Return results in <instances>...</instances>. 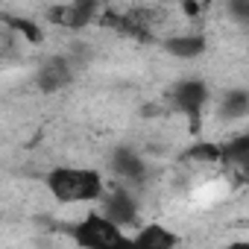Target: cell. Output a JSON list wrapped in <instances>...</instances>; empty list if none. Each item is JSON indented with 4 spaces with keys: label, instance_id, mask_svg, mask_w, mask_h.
Wrapping results in <instances>:
<instances>
[{
    "label": "cell",
    "instance_id": "obj_12",
    "mask_svg": "<svg viewBox=\"0 0 249 249\" xmlns=\"http://www.w3.org/2000/svg\"><path fill=\"white\" fill-rule=\"evenodd\" d=\"M185 159L196 161V164H223V144H211V141H199L194 144Z\"/></svg>",
    "mask_w": 249,
    "mask_h": 249
},
{
    "label": "cell",
    "instance_id": "obj_14",
    "mask_svg": "<svg viewBox=\"0 0 249 249\" xmlns=\"http://www.w3.org/2000/svg\"><path fill=\"white\" fill-rule=\"evenodd\" d=\"M223 249H249V240H231V243H226Z\"/></svg>",
    "mask_w": 249,
    "mask_h": 249
},
{
    "label": "cell",
    "instance_id": "obj_13",
    "mask_svg": "<svg viewBox=\"0 0 249 249\" xmlns=\"http://www.w3.org/2000/svg\"><path fill=\"white\" fill-rule=\"evenodd\" d=\"M226 12L237 21V24H249V0H231L226 6Z\"/></svg>",
    "mask_w": 249,
    "mask_h": 249
},
{
    "label": "cell",
    "instance_id": "obj_7",
    "mask_svg": "<svg viewBox=\"0 0 249 249\" xmlns=\"http://www.w3.org/2000/svg\"><path fill=\"white\" fill-rule=\"evenodd\" d=\"M108 161H111L114 176H117L123 185H144V182H147L150 167H147V161H144L132 147H117Z\"/></svg>",
    "mask_w": 249,
    "mask_h": 249
},
{
    "label": "cell",
    "instance_id": "obj_4",
    "mask_svg": "<svg viewBox=\"0 0 249 249\" xmlns=\"http://www.w3.org/2000/svg\"><path fill=\"white\" fill-rule=\"evenodd\" d=\"M138 196L129 185H114L106 191L103 202H100V214H106L111 223H117L120 229H126L138 220Z\"/></svg>",
    "mask_w": 249,
    "mask_h": 249
},
{
    "label": "cell",
    "instance_id": "obj_8",
    "mask_svg": "<svg viewBox=\"0 0 249 249\" xmlns=\"http://www.w3.org/2000/svg\"><path fill=\"white\" fill-rule=\"evenodd\" d=\"M179 234L164 223H144L132 234V249H176Z\"/></svg>",
    "mask_w": 249,
    "mask_h": 249
},
{
    "label": "cell",
    "instance_id": "obj_6",
    "mask_svg": "<svg viewBox=\"0 0 249 249\" xmlns=\"http://www.w3.org/2000/svg\"><path fill=\"white\" fill-rule=\"evenodd\" d=\"M100 6L97 3H62L47 9V21L59 30H85L88 24L97 21Z\"/></svg>",
    "mask_w": 249,
    "mask_h": 249
},
{
    "label": "cell",
    "instance_id": "obj_10",
    "mask_svg": "<svg viewBox=\"0 0 249 249\" xmlns=\"http://www.w3.org/2000/svg\"><path fill=\"white\" fill-rule=\"evenodd\" d=\"M223 164L249 176V129L237 132L234 138L223 141Z\"/></svg>",
    "mask_w": 249,
    "mask_h": 249
},
{
    "label": "cell",
    "instance_id": "obj_2",
    "mask_svg": "<svg viewBox=\"0 0 249 249\" xmlns=\"http://www.w3.org/2000/svg\"><path fill=\"white\" fill-rule=\"evenodd\" d=\"M71 237L79 249H132V234L111 223L100 211H88L71 226Z\"/></svg>",
    "mask_w": 249,
    "mask_h": 249
},
{
    "label": "cell",
    "instance_id": "obj_3",
    "mask_svg": "<svg viewBox=\"0 0 249 249\" xmlns=\"http://www.w3.org/2000/svg\"><path fill=\"white\" fill-rule=\"evenodd\" d=\"M208 100H211V94H208V85H205L202 79H182V82L170 91L173 108H176L179 114H185L194 126H199Z\"/></svg>",
    "mask_w": 249,
    "mask_h": 249
},
{
    "label": "cell",
    "instance_id": "obj_1",
    "mask_svg": "<svg viewBox=\"0 0 249 249\" xmlns=\"http://www.w3.org/2000/svg\"><path fill=\"white\" fill-rule=\"evenodd\" d=\"M47 194L59 205H91L103 202L106 196V179L94 167H73V164H56L44 176Z\"/></svg>",
    "mask_w": 249,
    "mask_h": 249
},
{
    "label": "cell",
    "instance_id": "obj_5",
    "mask_svg": "<svg viewBox=\"0 0 249 249\" xmlns=\"http://www.w3.org/2000/svg\"><path fill=\"white\" fill-rule=\"evenodd\" d=\"M73 62L68 56H47L38 68H36V85L44 94H59L73 82Z\"/></svg>",
    "mask_w": 249,
    "mask_h": 249
},
{
    "label": "cell",
    "instance_id": "obj_9",
    "mask_svg": "<svg viewBox=\"0 0 249 249\" xmlns=\"http://www.w3.org/2000/svg\"><path fill=\"white\" fill-rule=\"evenodd\" d=\"M205 50H208V41L202 33H182V36L164 38V53L176 59H199Z\"/></svg>",
    "mask_w": 249,
    "mask_h": 249
},
{
    "label": "cell",
    "instance_id": "obj_11",
    "mask_svg": "<svg viewBox=\"0 0 249 249\" xmlns=\"http://www.w3.org/2000/svg\"><path fill=\"white\" fill-rule=\"evenodd\" d=\"M246 114H249V91L246 88H231L220 97V103H217L220 120H243Z\"/></svg>",
    "mask_w": 249,
    "mask_h": 249
}]
</instances>
